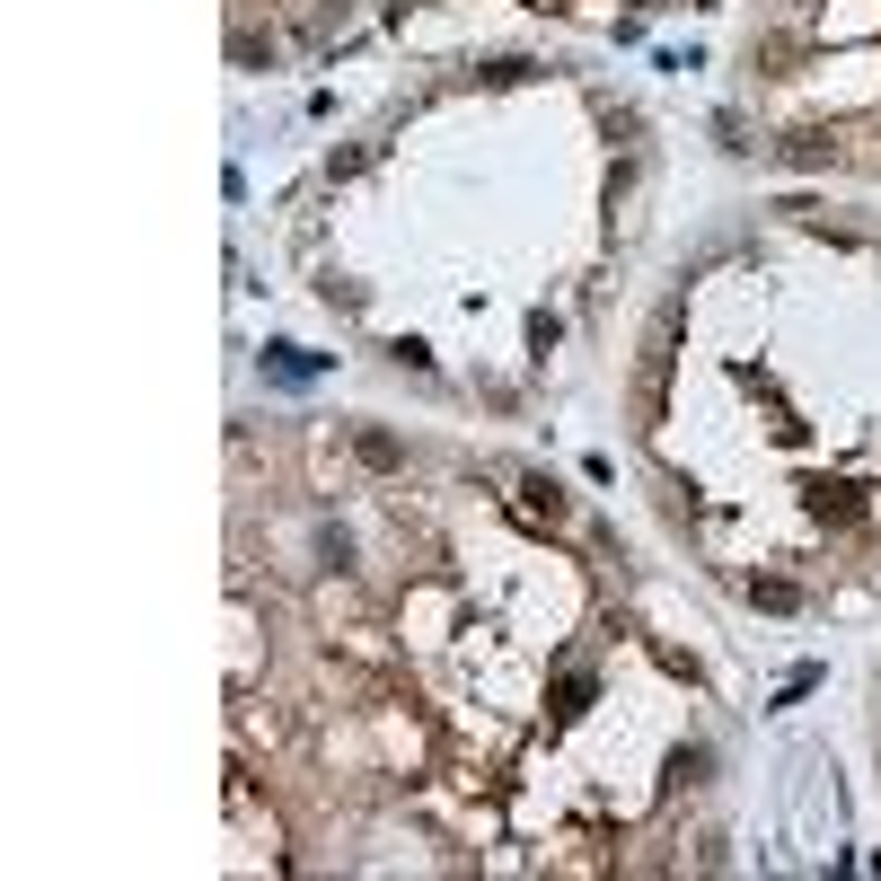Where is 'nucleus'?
I'll list each match as a JSON object with an SVG mask.
<instances>
[{"label": "nucleus", "mask_w": 881, "mask_h": 881, "mask_svg": "<svg viewBox=\"0 0 881 881\" xmlns=\"http://www.w3.org/2000/svg\"><path fill=\"white\" fill-rule=\"evenodd\" d=\"M750 600H758V609H802V591H793V582H750Z\"/></svg>", "instance_id": "f257e3e1"}]
</instances>
